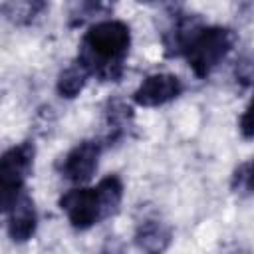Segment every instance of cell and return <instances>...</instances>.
<instances>
[{
  "instance_id": "obj_16",
  "label": "cell",
  "mask_w": 254,
  "mask_h": 254,
  "mask_svg": "<svg viewBox=\"0 0 254 254\" xmlns=\"http://www.w3.org/2000/svg\"><path fill=\"white\" fill-rule=\"evenodd\" d=\"M238 129H240L242 137L254 139V97H252L250 103L246 105V109H244V113H242V117H240Z\"/></svg>"
},
{
  "instance_id": "obj_13",
  "label": "cell",
  "mask_w": 254,
  "mask_h": 254,
  "mask_svg": "<svg viewBox=\"0 0 254 254\" xmlns=\"http://www.w3.org/2000/svg\"><path fill=\"white\" fill-rule=\"evenodd\" d=\"M87 77H89V71L75 60L71 65H67L65 69L60 71L58 75V81H56V89L62 97L65 99H73L81 93V89L85 87L87 83Z\"/></svg>"
},
{
  "instance_id": "obj_18",
  "label": "cell",
  "mask_w": 254,
  "mask_h": 254,
  "mask_svg": "<svg viewBox=\"0 0 254 254\" xmlns=\"http://www.w3.org/2000/svg\"><path fill=\"white\" fill-rule=\"evenodd\" d=\"M135 2H139V4H151V2H155V0H135Z\"/></svg>"
},
{
  "instance_id": "obj_1",
  "label": "cell",
  "mask_w": 254,
  "mask_h": 254,
  "mask_svg": "<svg viewBox=\"0 0 254 254\" xmlns=\"http://www.w3.org/2000/svg\"><path fill=\"white\" fill-rule=\"evenodd\" d=\"M131 48V30L121 20H103L87 28L79 42L77 62L99 81H119Z\"/></svg>"
},
{
  "instance_id": "obj_3",
  "label": "cell",
  "mask_w": 254,
  "mask_h": 254,
  "mask_svg": "<svg viewBox=\"0 0 254 254\" xmlns=\"http://www.w3.org/2000/svg\"><path fill=\"white\" fill-rule=\"evenodd\" d=\"M234 44H236V34L230 28L202 24L187 44L183 58L187 60L192 73L204 79L228 56Z\"/></svg>"
},
{
  "instance_id": "obj_10",
  "label": "cell",
  "mask_w": 254,
  "mask_h": 254,
  "mask_svg": "<svg viewBox=\"0 0 254 254\" xmlns=\"http://www.w3.org/2000/svg\"><path fill=\"white\" fill-rule=\"evenodd\" d=\"M135 244L145 252H163L171 244V228L159 220H145L135 230Z\"/></svg>"
},
{
  "instance_id": "obj_8",
  "label": "cell",
  "mask_w": 254,
  "mask_h": 254,
  "mask_svg": "<svg viewBox=\"0 0 254 254\" xmlns=\"http://www.w3.org/2000/svg\"><path fill=\"white\" fill-rule=\"evenodd\" d=\"M133 119H135V115H133L131 103H127L123 97L107 99L103 105V125H105L103 143L113 145V143H119L121 139H125L129 135V131L133 129Z\"/></svg>"
},
{
  "instance_id": "obj_11",
  "label": "cell",
  "mask_w": 254,
  "mask_h": 254,
  "mask_svg": "<svg viewBox=\"0 0 254 254\" xmlns=\"http://www.w3.org/2000/svg\"><path fill=\"white\" fill-rule=\"evenodd\" d=\"M46 8L48 0H6L2 14L14 26H30Z\"/></svg>"
},
{
  "instance_id": "obj_14",
  "label": "cell",
  "mask_w": 254,
  "mask_h": 254,
  "mask_svg": "<svg viewBox=\"0 0 254 254\" xmlns=\"http://www.w3.org/2000/svg\"><path fill=\"white\" fill-rule=\"evenodd\" d=\"M230 187L236 194H254V159L234 169Z\"/></svg>"
},
{
  "instance_id": "obj_12",
  "label": "cell",
  "mask_w": 254,
  "mask_h": 254,
  "mask_svg": "<svg viewBox=\"0 0 254 254\" xmlns=\"http://www.w3.org/2000/svg\"><path fill=\"white\" fill-rule=\"evenodd\" d=\"M115 0H67V20L71 28L89 22L93 16L111 12Z\"/></svg>"
},
{
  "instance_id": "obj_6",
  "label": "cell",
  "mask_w": 254,
  "mask_h": 254,
  "mask_svg": "<svg viewBox=\"0 0 254 254\" xmlns=\"http://www.w3.org/2000/svg\"><path fill=\"white\" fill-rule=\"evenodd\" d=\"M183 93V81L173 73H151L133 91V103L141 107H159Z\"/></svg>"
},
{
  "instance_id": "obj_5",
  "label": "cell",
  "mask_w": 254,
  "mask_h": 254,
  "mask_svg": "<svg viewBox=\"0 0 254 254\" xmlns=\"http://www.w3.org/2000/svg\"><path fill=\"white\" fill-rule=\"evenodd\" d=\"M103 145L105 143L101 139H85L71 147L60 163V175L73 185H85L87 181H91Z\"/></svg>"
},
{
  "instance_id": "obj_7",
  "label": "cell",
  "mask_w": 254,
  "mask_h": 254,
  "mask_svg": "<svg viewBox=\"0 0 254 254\" xmlns=\"http://www.w3.org/2000/svg\"><path fill=\"white\" fill-rule=\"evenodd\" d=\"M4 214H6V230L12 242L22 244L34 236L38 226V214L34 200L26 192H20Z\"/></svg>"
},
{
  "instance_id": "obj_17",
  "label": "cell",
  "mask_w": 254,
  "mask_h": 254,
  "mask_svg": "<svg viewBox=\"0 0 254 254\" xmlns=\"http://www.w3.org/2000/svg\"><path fill=\"white\" fill-rule=\"evenodd\" d=\"M163 2V6L173 14V16H177V14H181V8H183V0H161Z\"/></svg>"
},
{
  "instance_id": "obj_9",
  "label": "cell",
  "mask_w": 254,
  "mask_h": 254,
  "mask_svg": "<svg viewBox=\"0 0 254 254\" xmlns=\"http://www.w3.org/2000/svg\"><path fill=\"white\" fill-rule=\"evenodd\" d=\"M204 22L200 20V16H189V14H177L175 22L171 24V28L163 34V46H165V54L169 58L173 56H183L187 44L190 42V38L194 36V32L202 26Z\"/></svg>"
},
{
  "instance_id": "obj_2",
  "label": "cell",
  "mask_w": 254,
  "mask_h": 254,
  "mask_svg": "<svg viewBox=\"0 0 254 254\" xmlns=\"http://www.w3.org/2000/svg\"><path fill=\"white\" fill-rule=\"evenodd\" d=\"M123 200V183L117 175H107L97 187H77L65 190L58 204L75 230H87L113 216Z\"/></svg>"
},
{
  "instance_id": "obj_15",
  "label": "cell",
  "mask_w": 254,
  "mask_h": 254,
  "mask_svg": "<svg viewBox=\"0 0 254 254\" xmlns=\"http://www.w3.org/2000/svg\"><path fill=\"white\" fill-rule=\"evenodd\" d=\"M234 77L240 85H252L254 83V54L244 56L234 65Z\"/></svg>"
},
{
  "instance_id": "obj_4",
  "label": "cell",
  "mask_w": 254,
  "mask_h": 254,
  "mask_svg": "<svg viewBox=\"0 0 254 254\" xmlns=\"http://www.w3.org/2000/svg\"><path fill=\"white\" fill-rule=\"evenodd\" d=\"M36 147L32 141H22L4 151L0 159V206L2 212L24 192V185L32 173Z\"/></svg>"
}]
</instances>
